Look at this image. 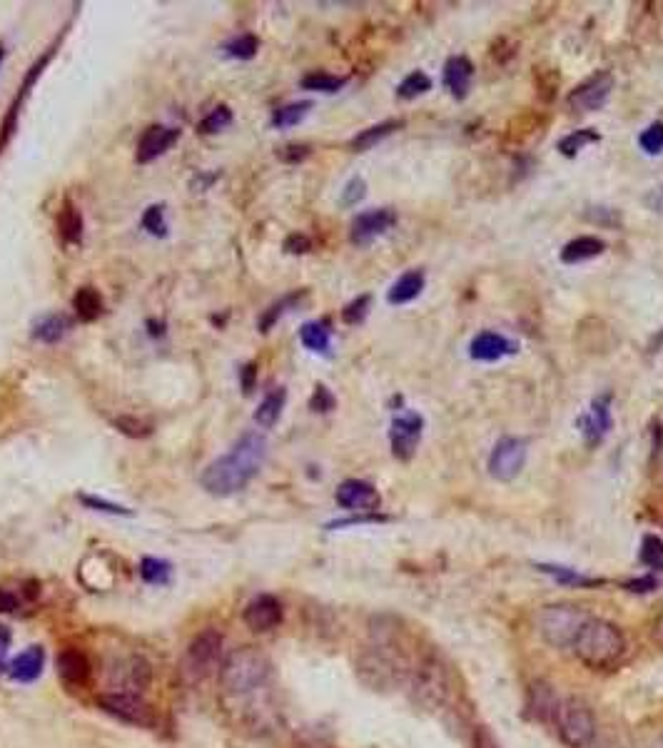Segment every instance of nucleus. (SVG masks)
I'll return each mask as SVG.
<instances>
[{
  "label": "nucleus",
  "instance_id": "bf43d9fd",
  "mask_svg": "<svg viewBox=\"0 0 663 748\" xmlns=\"http://www.w3.org/2000/svg\"><path fill=\"white\" fill-rule=\"evenodd\" d=\"M474 748H501V746L497 744V739H494V736L482 726V729L474 731Z\"/></svg>",
  "mask_w": 663,
  "mask_h": 748
},
{
  "label": "nucleus",
  "instance_id": "13d9d810",
  "mask_svg": "<svg viewBox=\"0 0 663 748\" xmlns=\"http://www.w3.org/2000/svg\"><path fill=\"white\" fill-rule=\"evenodd\" d=\"M10 641H13V634H10L8 626L0 624V671L5 669V661H8V651H10Z\"/></svg>",
  "mask_w": 663,
  "mask_h": 748
},
{
  "label": "nucleus",
  "instance_id": "20e7f679",
  "mask_svg": "<svg viewBox=\"0 0 663 748\" xmlns=\"http://www.w3.org/2000/svg\"><path fill=\"white\" fill-rule=\"evenodd\" d=\"M589 619L591 616L586 614L584 606L561 601V604H549L539 611L536 629H539L541 639L554 649H571Z\"/></svg>",
  "mask_w": 663,
  "mask_h": 748
},
{
  "label": "nucleus",
  "instance_id": "c03bdc74",
  "mask_svg": "<svg viewBox=\"0 0 663 748\" xmlns=\"http://www.w3.org/2000/svg\"><path fill=\"white\" fill-rule=\"evenodd\" d=\"M143 227L155 237H165L167 235V220H165V207L163 205H153L145 210L143 215Z\"/></svg>",
  "mask_w": 663,
  "mask_h": 748
},
{
  "label": "nucleus",
  "instance_id": "69168bd1",
  "mask_svg": "<svg viewBox=\"0 0 663 748\" xmlns=\"http://www.w3.org/2000/svg\"><path fill=\"white\" fill-rule=\"evenodd\" d=\"M659 748H663V736H661V741H659Z\"/></svg>",
  "mask_w": 663,
  "mask_h": 748
},
{
  "label": "nucleus",
  "instance_id": "4be33fe9",
  "mask_svg": "<svg viewBox=\"0 0 663 748\" xmlns=\"http://www.w3.org/2000/svg\"><path fill=\"white\" fill-rule=\"evenodd\" d=\"M442 80L454 98L464 100L469 95V88H472L474 63L467 58V55H452V58L444 63Z\"/></svg>",
  "mask_w": 663,
  "mask_h": 748
},
{
  "label": "nucleus",
  "instance_id": "5701e85b",
  "mask_svg": "<svg viewBox=\"0 0 663 748\" xmlns=\"http://www.w3.org/2000/svg\"><path fill=\"white\" fill-rule=\"evenodd\" d=\"M45 666V651L40 646H28L23 654L15 656L8 664L10 679L18 681V684H30V681L38 679L43 674Z\"/></svg>",
  "mask_w": 663,
  "mask_h": 748
},
{
  "label": "nucleus",
  "instance_id": "7ed1b4c3",
  "mask_svg": "<svg viewBox=\"0 0 663 748\" xmlns=\"http://www.w3.org/2000/svg\"><path fill=\"white\" fill-rule=\"evenodd\" d=\"M272 679V664L252 646L235 649L220 666V686L232 696H247Z\"/></svg>",
  "mask_w": 663,
  "mask_h": 748
},
{
  "label": "nucleus",
  "instance_id": "4c0bfd02",
  "mask_svg": "<svg viewBox=\"0 0 663 748\" xmlns=\"http://www.w3.org/2000/svg\"><path fill=\"white\" fill-rule=\"evenodd\" d=\"M140 576H143L148 584L163 586V584H167V581H170V576H172L170 561L145 557L143 561H140Z\"/></svg>",
  "mask_w": 663,
  "mask_h": 748
},
{
  "label": "nucleus",
  "instance_id": "603ef678",
  "mask_svg": "<svg viewBox=\"0 0 663 748\" xmlns=\"http://www.w3.org/2000/svg\"><path fill=\"white\" fill-rule=\"evenodd\" d=\"M377 522H387V517H382V514H359V517L339 519V522L327 524V529H342V527H352V524H377Z\"/></svg>",
  "mask_w": 663,
  "mask_h": 748
},
{
  "label": "nucleus",
  "instance_id": "c9c22d12",
  "mask_svg": "<svg viewBox=\"0 0 663 748\" xmlns=\"http://www.w3.org/2000/svg\"><path fill=\"white\" fill-rule=\"evenodd\" d=\"M429 90H432V78H429L427 73H422V70H414V73H409L407 78L399 83L397 98L414 100V98H419V95L429 93Z\"/></svg>",
  "mask_w": 663,
  "mask_h": 748
},
{
  "label": "nucleus",
  "instance_id": "9b49d317",
  "mask_svg": "<svg viewBox=\"0 0 663 748\" xmlns=\"http://www.w3.org/2000/svg\"><path fill=\"white\" fill-rule=\"evenodd\" d=\"M449 681H447V669L439 661V656H429L422 659V664L414 669V694L417 699L429 706H437L447 699Z\"/></svg>",
  "mask_w": 663,
  "mask_h": 748
},
{
  "label": "nucleus",
  "instance_id": "6ab92c4d",
  "mask_svg": "<svg viewBox=\"0 0 663 748\" xmlns=\"http://www.w3.org/2000/svg\"><path fill=\"white\" fill-rule=\"evenodd\" d=\"M177 140H180V130L165 128V125H153V128L145 130L143 138H140L138 155H135V158H138L140 165L153 163L160 155H165Z\"/></svg>",
  "mask_w": 663,
  "mask_h": 748
},
{
  "label": "nucleus",
  "instance_id": "a211bd4d",
  "mask_svg": "<svg viewBox=\"0 0 663 748\" xmlns=\"http://www.w3.org/2000/svg\"><path fill=\"white\" fill-rule=\"evenodd\" d=\"M519 352V345L509 337L499 335V332H479L472 342H469V355L477 362H497L501 357H509Z\"/></svg>",
  "mask_w": 663,
  "mask_h": 748
},
{
  "label": "nucleus",
  "instance_id": "f8f14e48",
  "mask_svg": "<svg viewBox=\"0 0 663 748\" xmlns=\"http://www.w3.org/2000/svg\"><path fill=\"white\" fill-rule=\"evenodd\" d=\"M614 427V417H611V392L599 394L591 399L589 409L579 417V432L584 437L586 447L596 449L606 439V434Z\"/></svg>",
  "mask_w": 663,
  "mask_h": 748
},
{
  "label": "nucleus",
  "instance_id": "423d86ee",
  "mask_svg": "<svg viewBox=\"0 0 663 748\" xmlns=\"http://www.w3.org/2000/svg\"><path fill=\"white\" fill-rule=\"evenodd\" d=\"M222 634L217 629H205L187 644L185 659H182V676L190 684H200L207 676L215 674L222 666Z\"/></svg>",
  "mask_w": 663,
  "mask_h": 748
},
{
  "label": "nucleus",
  "instance_id": "e433bc0d",
  "mask_svg": "<svg viewBox=\"0 0 663 748\" xmlns=\"http://www.w3.org/2000/svg\"><path fill=\"white\" fill-rule=\"evenodd\" d=\"M305 295H307L305 290H302V292H292V295L282 297L280 302H275V305H272L270 310H265V315L260 317V332H265V335H267V332H270L272 327L277 325V320H280V317L285 315V312H290V307H295L297 302H300Z\"/></svg>",
  "mask_w": 663,
  "mask_h": 748
},
{
  "label": "nucleus",
  "instance_id": "6e6d98bb",
  "mask_svg": "<svg viewBox=\"0 0 663 748\" xmlns=\"http://www.w3.org/2000/svg\"><path fill=\"white\" fill-rule=\"evenodd\" d=\"M240 382H242V392H245V394H250L252 389H255V382H257V365H255V362H250V365L242 367Z\"/></svg>",
  "mask_w": 663,
  "mask_h": 748
},
{
  "label": "nucleus",
  "instance_id": "58836bf2",
  "mask_svg": "<svg viewBox=\"0 0 663 748\" xmlns=\"http://www.w3.org/2000/svg\"><path fill=\"white\" fill-rule=\"evenodd\" d=\"M601 135L596 130H576V133L566 135L564 140H559V153L566 155V158H576L579 150H584L586 145L599 143Z\"/></svg>",
  "mask_w": 663,
  "mask_h": 748
},
{
  "label": "nucleus",
  "instance_id": "ea45409f",
  "mask_svg": "<svg viewBox=\"0 0 663 748\" xmlns=\"http://www.w3.org/2000/svg\"><path fill=\"white\" fill-rule=\"evenodd\" d=\"M257 50H260V40H257V35H252V33L237 35V38H232L230 43H225V53L237 60L255 58Z\"/></svg>",
  "mask_w": 663,
  "mask_h": 748
},
{
  "label": "nucleus",
  "instance_id": "ddd939ff",
  "mask_svg": "<svg viewBox=\"0 0 663 748\" xmlns=\"http://www.w3.org/2000/svg\"><path fill=\"white\" fill-rule=\"evenodd\" d=\"M397 225V212L392 207H374V210L359 212L349 225V240L357 247L372 245L377 237L389 232Z\"/></svg>",
  "mask_w": 663,
  "mask_h": 748
},
{
  "label": "nucleus",
  "instance_id": "c85d7f7f",
  "mask_svg": "<svg viewBox=\"0 0 663 748\" xmlns=\"http://www.w3.org/2000/svg\"><path fill=\"white\" fill-rule=\"evenodd\" d=\"M70 330V320L65 315H45L35 322L33 337L45 345H55V342L63 340Z\"/></svg>",
  "mask_w": 663,
  "mask_h": 748
},
{
  "label": "nucleus",
  "instance_id": "09e8293b",
  "mask_svg": "<svg viewBox=\"0 0 663 748\" xmlns=\"http://www.w3.org/2000/svg\"><path fill=\"white\" fill-rule=\"evenodd\" d=\"M115 427H118L123 434H128V437L143 439V437H148V434H150L148 424L140 422V419H135V417H120V419H115Z\"/></svg>",
  "mask_w": 663,
  "mask_h": 748
},
{
  "label": "nucleus",
  "instance_id": "37998d69",
  "mask_svg": "<svg viewBox=\"0 0 663 748\" xmlns=\"http://www.w3.org/2000/svg\"><path fill=\"white\" fill-rule=\"evenodd\" d=\"M639 145L646 155L663 153V123H651L644 133L639 135Z\"/></svg>",
  "mask_w": 663,
  "mask_h": 748
},
{
  "label": "nucleus",
  "instance_id": "de8ad7c7",
  "mask_svg": "<svg viewBox=\"0 0 663 748\" xmlns=\"http://www.w3.org/2000/svg\"><path fill=\"white\" fill-rule=\"evenodd\" d=\"M364 195H367V183H364L362 178H352L347 185H344L339 202H342L344 207H352V205H357L359 200H364Z\"/></svg>",
  "mask_w": 663,
  "mask_h": 748
},
{
  "label": "nucleus",
  "instance_id": "f03ea898",
  "mask_svg": "<svg viewBox=\"0 0 663 748\" xmlns=\"http://www.w3.org/2000/svg\"><path fill=\"white\" fill-rule=\"evenodd\" d=\"M574 654L586 669L591 671H611L624 661L626 656V636L614 621L596 619L591 616L579 631L574 641Z\"/></svg>",
  "mask_w": 663,
  "mask_h": 748
},
{
  "label": "nucleus",
  "instance_id": "bb28decb",
  "mask_svg": "<svg viewBox=\"0 0 663 748\" xmlns=\"http://www.w3.org/2000/svg\"><path fill=\"white\" fill-rule=\"evenodd\" d=\"M300 342L310 352H317V355H327V352H330V347H332L330 322H327V320L305 322V325L300 327Z\"/></svg>",
  "mask_w": 663,
  "mask_h": 748
},
{
  "label": "nucleus",
  "instance_id": "473e14b6",
  "mask_svg": "<svg viewBox=\"0 0 663 748\" xmlns=\"http://www.w3.org/2000/svg\"><path fill=\"white\" fill-rule=\"evenodd\" d=\"M300 85L305 90H315V93H339V90L347 85V78H342V75H330V73H320V70H315V73L305 75V78L300 80Z\"/></svg>",
  "mask_w": 663,
  "mask_h": 748
},
{
  "label": "nucleus",
  "instance_id": "7c9ffc66",
  "mask_svg": "<svg viewBox=\"0 0 663 748\" xmlns=\"http://www.w3.org/2000/svg\"><path fill=\"white\" fill-rule=\"evenodd\" d=\"M58 227L65 242H73L75 245V242L83 240V215H80V210L70 200L65 202L63 210H60Z\"/></svg>",
  "mask_w": 663,
  "mask_h": 748
},
{
  "label": "nucleus",
  "instance_id": "2eb2a0df",
  "mask_svg": "<svg viewBox=\"0 0 663 748\" xmlns=\"http://www.w3.org/2000/svg\"><path fill=\"white\" fill-rule=\"evenodd\" d=\"M282 619H285V611H282L280 599L272 594L255 596V599L245 606V611H242V621H245L247 629L255 631V634H267V631L277 629V626L282 624Z\"/></svg>",
  "mask_w": 663,
  "mask_h": 748
},
{
  "label": "nucleus",
  "instance_id": "72a5a7b5",
  "mask_svg": "<svg viewBox=\"0 0 663 748\" xmlns=\"http://www.w3.org/2000/svg\"><path fill=\"white\" fill-rule=\"evenodd\" d=\"M639 559L646 569H651L654 574H663V539L656 537V534H646L641 539Z\"/></svg>",
  "mask_w": 663,
  "mask_h": 748
},
{
  "label": "nucleus",
  "instance_id": "052dcab7",
  "mask_svg": "<svg viewBox=\"0 0 663 748\" xmlns=\"http://www.w3.org/2000/svg\"><path fill=\"white\" fill-rule=\"evenodd\" d=\"M646 205H649L656 215H663V185L654 187V190L646 195Z\"/></svg>",
  "mask_w": 663,
  "mask_h": 748
},
{
  "label": "nucleus",
  "instance_id": "dca6fc26",
  "mask_svg": "<svg viewBox=\"0 0 663 748\" xmlns=\"http://www.w3.org/2000/svg\"><path fill=\"white\" fill-rule=\"evenodd\" d=\"M55 666H58L63 684L73 686V689H83L93 679V664H90L88 654L75 649V646H65L58 654V659H55Z\"/></svg>",
  "mask_w": 663,
  "mask_h": 748
},
{
  "label": "nucleus",
  "instance_id": "a19ab883",
  "mask_svg": "<svg viewBox=\"0 0 663 748\" xmlns=\"http://www.w3.org/2000/svg\"><path fill=\"white\" fill-rule=\"evenodd\" d=\"M230 123H232V110L227 108V105H217L210 115L202 118L200 133H205V135L220 133V130H225Z\"/></svg>",
  "mask_w": 663,
  "mask_h": 748
},
{
  "label": "nucleus",
  "instance_id": "f3484780",
  "mask_svg": "<svg viewBox=\"0 0 663 748\" xmlns=\"http://www.w3.org/2000/svg\"><path fill=\"white\" fill-rule=\"evenodd\" d=\"M559 704L561 699L546 681H534L526 691V716L541 724H554Z\"/></svg>",
  "mask_w": 663,
  "mask_h": 748
},
{
  "label": "nucleus",
  "instance_id": "f257e3e1",
  "mask_svg": "<svg viewBox=\"0 0 663 748\" xmlns=\"http://www.w3.org/2000/svg\"><path fill=\"white\" fill-rule=\"evenodd\" d=\"M267 457V439L257 432H247L232 444L227 454L210 464L202 472L200 484L207 494L212 497H232V494L242 492L257 472L262 469Z\"/></svg>",
  "mask_w": 663,
  "mask_h": 748
},
{
  "label": "nucleus",
  "instance_id": "5fc2aeb1",
  "mask_svg": "<svg viewBox=\"0 0 663 748\" xmlns=\"http://www.w3.org/2000/svg\"><path fill=\"white\" fill-rule=\"evenodd\" d=\"M589 217L599 222V225H619V215H616V210H609V207H596L594 212H589Z\"/></svg>",
  "mask_w": 663,
  "mask_h": 748
},
{
  "label": "nucleus",
  "instance_id": "9d476101",
  "mask_svg": "<svg viewBox=\"0 0 663 748\" xmlns=\"http://www.w3.org/2000/svg\"><path fill=\"white\" fill-rule=\"evenodd\" d=\"M526 464V442L519 437H501L489 454V474L497 482H511L521 474Z\"/></svg>",
  "mask_w": 663,
  "mask_h": 748
},
{
  "label": "nucleus",
  "instance_id": "3c124183",
  "mask_svg": "<svg viewBox=\"0 0 663 748\" xmlns=\"http://www.w3.org/2000/svg\"><path fill=\"white\" fill-rule=\"evenodd\" d=\"M282 247H285V252H290V255H305V252L312 250V242L310 237L302 235V232H292Z\"/></svg>",
  "mask_w": 663,
  "mask_h": 748
},
{
  "label": "nucleus",
  "instance_id": "a18cd8bd",
  "mask_svg": "<svg viewBox=\"0 0 663 748\" xmlns=\"http://www.w3.org/2000/svg\"><path fill=\"white\" fill-rule=\"evenodd\" d=\"M80 502H83L88 509H93V512L120 514V517H133V512H130V509L120 507V504L108 502V499H103V497H90V494H80Z\"/></svg>",
  "mask_w": 663,
  "mask_h": 748
},
{
  "label": "nucleus",
  "instance_id": "b1692460",
  "mask_svg": "<svg viewBox=\"0 0 663 748\" xmlns=\"http://www.w3.org/2000/svg\"><path fill=\"white\" fill-rule=\"evenodd\" d=\"M604 250H606L604 240H599V237H594V235H581V237H574V240L566 242V245L561 247L559 260L564 262V265H579V262H589V260H594V257L604 255Z\"/></svg>",
  "mask_w": 663,
  "mask_h": 748
},
{
  "label": "nucleus",
  "instance_id": "4d7b16f0",
  "mask_svg": "<svg viewBox=\"0 0 663 748\" xmlns=\"http://www.w3.org/2000/svg\"><path fill=\"white\" fill-rule=\"evenodd\" d=\"M20 606V599L8 589H0V614H13Z\"/></svg>",
  "mask_w": 663,
  "mask_h": 748
},
{
  "label": "nucleus",
  "instance_id": "e2e57ef3",
  "mask_svg": "<svg viewBox=\"0 0 663 748\" xmlns=\"http://www.w3.org/2000/svg\"><path fill=\"white\" fill-rule=\"evenodd\" d=\"M651 639H654V644L663 651V611L659 616H656L654 626H651Z\"/></svg>",
  "mask_w": 663,
  "mask_h": 748
},
{
  "label": "nucleus",
  "instance_id": "412c9836",
  "mask_svg": "<svg viewBox=\"0 0 663 748\" xmlns=\"http://www.w3.org/2000/svg\"><path fill=\"white\" fill-rule=\"evenodd\" d=\"M50 55H53V48H50L48 53H45L43 58H40L38 63H35L33 68L28 70V75H25V83H23V88H20V98H15V103L10 105L8 115H5L3 125H0V153H3V148H5V145L10 143V138H13L15 130H18V113H20V105H23V100L28 98V93H30V88H33V83H35V80L40 78V73H43L45 65H48Z\"/></svg>",
  "mask_w": 663,
  "mask_h": 748
},
{
  "label": "nucleus",
  "instance_id": "cd10ccee",
  "mask_svg": "<svg viewBox=\"0 0 663 748\" xmlns=\"http://www.w3.org/2000/svg\"><path fill=\"white\" fill-rule=\"evenodd\" d=\"M285 402H287V389H285V387L272 389V392L267 394L265 399H262L260 407H257V412H255V422L260 424L262 429L275 427L277 419L282 417V409H285Z\"/></svg>",
  "mask_w": 663,
  "mask_h": 748
},
{
  "label": "nucleus",
  "instance_id": "0e129e2a",
  "mask_svg": "<svg viewBox=\"0 0 663 748\" xmlns=\"http://www.w3.org/2000/svg\"><path fill=\"white\" fill-rule=\"evenodd\" d=\"M3 58H5V50H3V45H0V63H3Z\"/></svg>",
  "mask_w": 663,
  "mask_h": 748
},
{
  "label": "nucleus",
  "instance_id": "39448f33",
  "mask_svg": "<svg viewBox=\"0 0 663 748\" xmlns=\"http://www.w3.org/2000/svg\"><path fill=\"white\" fill-rule=\"evenodd\" d=\"M559 739L569 748H589L596 739V716L579 696H569L559 704L554 719Z\"/></svg>",
  "mask_w": 663,
  "mask_h": 748
},
{
  "label": "nucleus",
  "instance_id": "393cba45",
  "mask_svg": "<svg viewBox=\"0 0 663 748\" xmlns=\"http://www.w3.org/2000/svg\"><path fill=\"white\" fill-rule=\"evenodd\" d=\"M424 282H427L424 270L404 272V275L399 277L392 287H389V292H387L389 305H407V302L417 300L424 290Z\"/></svg>",
  "mask_w": 663,
  "mask_h": 748
},
{
  "label": "nucleus",
  "instance_id": "0eeeda50",
  "mask_svg": "<svg viewBox=\"0 0 663 748\" xmlns=\"http://www.w3.org/2000/svg\"><path fill=\"white\" fill-rule=\"evenodd\" d=\"M98 706L113 719L123 724L140 726V729H153L158 724V714L153 706L140 694H123V691H108L98 696Z\"/></svg>",
  "mask_w": 663,
  "mask_h": 748
},
{
  "label": "nucleus",
  "instance_id": "2f4dec72",
  "mask_svg": "<svg viewBox=\"0 0 663 748\" xmlns=\"http://www.w3.org/2000/svg\"><path fill=\"white\" fill-rule=\"evenodd\" d=\"M310 110H312L310 100H300V103L282 105V108H277L275 113H272V128H277V130L295 128V125H300L302 120L307 118V113H310Z\"/></svg>",
  "mask_w": 663,
  "mask_h": 748
},
{
  "label": "nucleus",
  "instance_id": "1a4fd4ad",
  "mask_svg": "<svg viewBox=\"0 0 663 748\" xmlns=\"http://www.w3.org/2000/svg\"><path fill=\"white\" fill-rule=\"evenodd\" d=\"M424 434V417L414 409H404L402 414L392 419L389 427V444H392V454L399 462H409L417 454L419 442Z\"/></svg>",
  "mask_w": 663,
  "mask_h": 748
},
{
  "label": "nucleus",
  "instance_id": "49530a36",
  "mask_svg": "<svg viewBox=\"0 0 663 748\" xmlns=\"http://www.w3.org/2000/svg\"><path fill=\"white\" fill-rule=\"evenodd\" d=\"M334 407H337V399H334L330 387H325V384H317L315 392H312V399H310L312 412L327 414V412H332Z\"/></svg>",
  "mask_w": 663,
  "mask_h": 748
},
{
  "label": "nucleus",
  "instance_id": "c756f323",
  "mask_svg": "<svg viewBox=\"0 0 663 748\" xmlns=\"http://www.w3.org/2000/svg\"><path fill=\"white\" fill-rule=\"evenodd\" d=\"M73 310L80 322H95L103 315V297L93 287H80L73 297Z\"/></svg>",
  "mask_w": 663,
  "mask_h": 748
},
{
  "label": "nucleus",
  "instance_id": "aec40b11",
  "mask_svg": "<svg viewBox=\"0 0 663 748\" xmlns=\"http://www.w3.org/2000/svg\"><path fill=\"white\" fill-rule=\"evenodd\" d=\"M150 681H153V669H150L148 661L143 656H130V659L120 661L118 664V689L123 694H140L148 689Z\"/></svg>",
  "mask_w": 663,
  "mask_h": 748
},
{
  "label": "nucleus",
  "instance_id": "79ce46f5",
  "mask_svg": "<svg viewBox=\"0 0 663 748\" xmlns=\"http://www.w3.org/2000/svg\"><path fill=\"white\" fill-rule=\"evenodd\" d=\"M369 305H372V295H359L357 300L349 302L342 310V320L347 325H362L369 315Z\"/></svg>",
  "mask_w": 663,
  "mask_h": 748
},
{
  "label": "nucleus",
  "instance_id": "864d4df0",
  "mask_svg": "<svg viewBox=\"0 0 663 748\" xmlns=\"http://www.w3.org/2000/svg\"><path fill=\"white\" fill-rule=\"evenodd\" d=\"M624 589L634 591V594H649V591L659 589V579L656 576H639V579L626 581Z\"/></svg>",
  "mask_w": 663,
  "mask_h": 748
},
{
  "label": "nucleus",
  "instance_id": "4468645a",
  "mask_svg": "<svg viewBox=\"0 0 663 748\" xmlns=\"http://www.w3.org/2000/svg\"><path fill=\"white\" fill-rule=\"evenodd\" d=\"M337 504L347 512H357V514H374L382 504V497H379L377 487L364 479H347L337 487V494H334Z\"/></svg>",
  "mask_w": 663,
  "mask_h": 748
},
{
  "label": "nucleus",
  "instance_id": "a878e982",
  "mask_svg": "<svg viewBox=\"0 0 663 748\" xmlns=\"http://www.w3.org/2000/svg\"><path fill=\"white\" fill-rule=\"evenodd\" d=\"M402 128H404V120H397V118L384 120V123H377V125H372V128L362 130L359 135H354L349 145H352L354 153H367V150H372L374 145H379L384 138H389V135H394Z\"/></svg>",
  "mask_w": 663,
  "mask_h": 748
},
{
  "label": "nucleus",
  "instance_id": "f704fd0d",
  "mask_svg": "<svg viewBox=\"0 0 663 748\" xmlns=\"http://www.w3.org/2000/svg\"><path fill=\"white\" fill-rule=\"evenodd\" d=\"M541 571H546L549 576H554L559 584H566V586H596V584H604L601 579H589V576L579 574L576 569H569V566H556V564H541L539 566Z\"/></svg>",
  "mask_w": 663,
  "mask_h": 748
},
{
  "label": "nucleus",
  "instance_id": "6e6552de",
  "mask_svg": "<svg viewBox=\"0 0 663 748\" xmlns=\"http://www.w3.org/2000/svg\"><path fill=\"white\" fill-rule=\"evenodd\" d=\"M614 93V75L609 70H599V73L589 75L584 83L576 85L569 93L566 103H569L571 113L584 115V113H596L606 105V100Z\"/></svg>",
  "mask_w": 663,
  "mask_h": 748
},
{
  "label": "nucleus",
  "instance_id": "680f3d73",
  "mask_svg": "<svg viewBox=\"0 0 663 748\" xmlns=\"http://www.w3.org/2000/svg\"><path fill=\"white\" fill-rule=\"evenodd\" d=\"M651 447H654V457H659L663 449V427L659 419H654V424H651Z\"/></svg>",
  "mask_w": 663,
  "mask_h": 748
},
{
  "label": "nucleus",
  "instance_id": "8fccbe9b",
  "mask_svg": "<svg viewBox=\"0 0 663 748\" xmlns=\"http://www.w3.org/2000/svg\"><path fill=\"white\" fill-rule=\"evenodd\" d=\"M310 153H312L310 145H302V143L300 145L292 143V145H285V148L277 150L280 160H285V163H292V165L302 163V160H305V158H310Z\"/></svg>",
  "mask_w": 663,
  "mask_h": 748
}]
</instances>
